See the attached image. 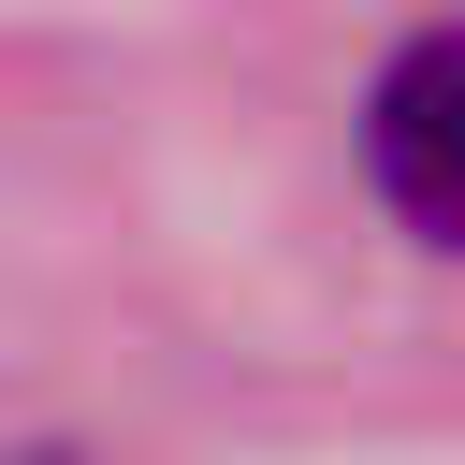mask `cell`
Listing matches in <instances>:
<instances>
[{
    "label": "cell",
    "instance_id": "obj_2",
    "mask_svg": "<svg viewBox=\"0 0 465 465\" xmlns=\"http://www.w3.org/2000/svg\"><path fill=\"white\" fill-rule=\"evenodd\" d=\"M15 465H73V450H15Z\"/></svg>",
    "mask_w": 465,
    "mask_h": 465
},
{
    "label": "cell",
    "instance_id": "obj_1",
    "mask_svg": "<svg viewBox=\"0 0 465 465\" xmlns=\"http://www.w3.org/2000/svg\"><path fill=\"white\" fill-rule=\"evenodd\" d=\"M363 174L421 247H465V29H421L363 87Z\"/></svg>",
    "mask_w": 465,
    "mask_h": 465
}]
</instances>
